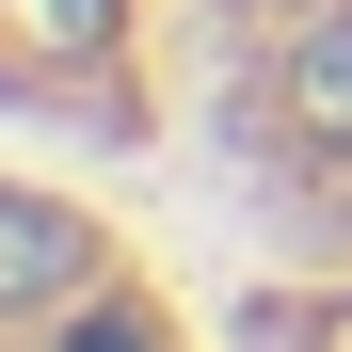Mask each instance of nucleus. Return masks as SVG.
<instances>
[{
    "label": "nucleus",
    "mask_w": 352,
    "mask_h": 352,
    "mask_svg": "<svg viewBox=\"0 0 352 352\" xmlns=\"http://www.w3.org/2000/svg\"><path fill=\"white\" fill-rule=\"evenodd\" d=\"M305 112H320V129H352V32H320V48H305Z\"/></svg>",
    "instance_id": "obj_2"
},
{
    "label": "nucleus",
    "mask_w": 352,
    "mask_h": 352,
    "mask_svg": "<svg viewBox=\"0 0 352 352\" xmlns=\"http://www.w3.org/2000/svg\"><path fill=\"white\" fill-rule=\"evenodd\" d=\"M65 272H80V224L48 192H0V305H48Z\"/></svg>",
    "instance_id": "obj_1"
}]
</instances>
